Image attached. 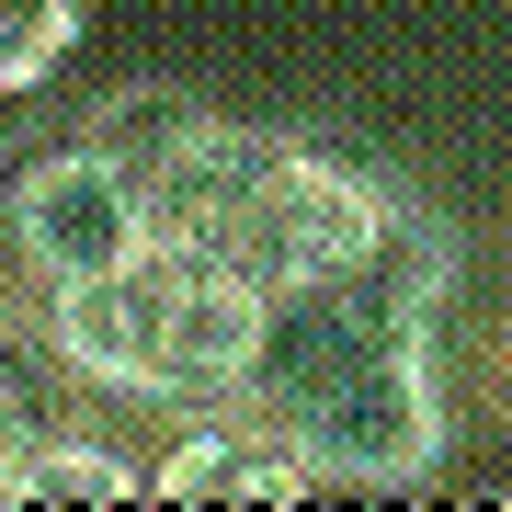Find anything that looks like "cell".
Wrapping results in <instances>:
<instances>
[{
    "mask_svg": "<svg viewBox=\"0 0 512 512\" xmlns=\"http://www.w3.org/2000/svg\"><path fill=\"white\" fill-rule=\"evenodd\" d=\"M285 444H308L342 501H399L433 490L444 467V365H433V308L376 274L353 285H296L262 308V365L239 387Z\"/></svg>",
    "mask_w": 512,
    "mask_h": 512,
    "instance_id": "cell-1",
    "label": "cell"
},
{
    "mask_svg": "<svg viewBox=\"0 0 512 512\" xmlns=\"http://www.w3.org/2000/svg\"><path fill=\"white\" fill-rule=\"evenodd\" d=\"M262 308H274V296H262L251 274L148 239V251L114 262V274L46 285L35 296V342H46V365L69 387H92V399L194 421V410H228L239 387H251Z\"/></svg>",
    "mask_w": 512,
    "mask_h": 512,
    "instance_id": "cell-2",
    "label": "cell"
},
{
    "mask_svg": "<svg viewBox=\"0 0 512 512\" xmlns=\"http://www.w3.org/2000/svg\"><path fill=\"white\" fill-rule=\"evenodd\" d=\"M387 228H399V183H376V171L342 160V148L274 137V160L251 171V194H239V217H228V239H217V262L251 274L262 296L353 285V274L387 251Z\"/></svg>",
    "mask_w": 512,
    "mask_h": 512,
    "instance_id": "cell-3",
    "label": "cell"
},
{
    "mask_svg": "<svg viewBox=\"0 0 512 512\" xmlns=\"http://www.w3.org/2000/svg\"><path fill=\"white\" fill-rule=\"evenodd\" d=\"M148 194L137 171L92 137H35V148H0V262L12 285H80V274H114L126 251H148Z\"/></svg>",
    "mask_w": 512,
    "mask_h": 512,
    "instance_id": "cell-4",
    "label": "cell"
},
{
    "mask_svg": "<svg viewBox=\"0 0 512 512\" xmlns=\"http://www.w3.org/2000/svg\"><path fill=\"white\" fill-rule=\"evenodd\" d=\"M148 501H330L308 444H285L262 410H194L171 433V456L148 467Z\"/></svg>",
    "mask_w": 512,
    "mask_h": 512,
    "instance_id": "cell-5",
    "label": "cell"
},
{
    "mask_svg": "<svg viewBox=\"0 0 512 512\" xmlns=\"http://www.w3.org/2000/svg\"><path fill=\"white\" fill-rule=\"evenodd\" d=\"M12 501H148V467L114 433H46L12 467Z\"/></svg>",
    "mask_w": 512,
    "mask_h": 512,
    "instance_id": "cell-6",
    "label": "cell"
},
{
    "mask_svg": "<svg viewBox=\"0 0 512 512\" xmlns=\"http://www.w3.org/2000/svg\"><path fill=\"white\" fill-rule=\"evenodd\" d=\"M194 126H205V103H194V92H171V80H126V92H103L92 114H80V137H92V148H114L126 171L171 160Z\"/></svg>",
    "mask_w": 512,
    "mask_h": 512,
    "instance_id": "cell-7",
    "label": "cell"
},
{
    "mask_svg": "<svg viewBox=\"0 0 512 512\" xmlns=\"http://www.w3.org/2000/svg\"><path fill=\"white\" fill-rule=\"evenodd\" d=\"M80 23H92V0H0V103L46 92V80L69 69Z\"/></svg>",
    "mask_w": 512,
    "mask_h": 512,
    "instance_id": "cell-8",
    "label": "cell"
},
{
    "mask_svg": "<svg viewBox=\"0 0 512 512\" xmlns=\"http://www.w3.org/2000/svg\"><path fill=\"white\" fill-rule=\"evenodd\" d=\"M46 433H69V421H57V399H46V376L23 365L12 342H0V501H12V467L35 456Z\"/></svg>",
    "mask_w": 512,
    "mask_h": 512,
    "instance_id": "cell-9",
    "label": "cell"
}]
</instances>
